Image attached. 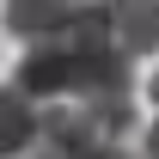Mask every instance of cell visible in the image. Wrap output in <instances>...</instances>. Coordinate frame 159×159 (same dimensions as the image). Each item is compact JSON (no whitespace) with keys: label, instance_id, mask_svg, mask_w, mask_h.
<instances>
[{"label":"cell","instance_id":"5","mask_svg":"<svg viewBox=\"0 0 159 159\" xmlns=\"http://www.w3.org/2000/svg\"><path fill=\"white\" fill-rule=\"evenodd\" d=\"M92 159H135V153H129V147H98Z\"/></svg>","mask_w":159,"mask_h":159},{"label":"cell","instance_id":"7","mask_svg":"<svg viewBox=\"0 0 159 159\" xmlns=\"http://www.w3.org/2000/svg\"><path fill=\"white\" fill-rule=\"evenodd\" d=\"M31 159H49V153H31Z\"/></svg>","mask_w":159,"mask_h":159},{"label":"cell","instance_id":"1","mask_svg":"<svg viewBox=\"0 0 159 159\" xmlns=\"http://www.w3.org/2000/svg\"><path fill=\"white\" fill-rule=\"evenodd\" d=\"M104 19H110V43L116 55H147L159 49V0H104Z\"/></svg>","mask_w":159,"mask_h":159},{"label":"cell","instance_id":"3","mask_svg":"<svg viewBox=\"0 0 159 159\" xmlns=\"http://www.w3.org/2000/svg\"><path fill=\"white\" fill-rule=\"evenodd\" d=\"M43 135V104H31L19 86H0V159H31Z\"/></svg>","mask_w":159,"mask_h":159},{"label":"cell","instance_id":"2","mask_svg":"<svg viewBox=\"0 0 159 159\" xmlns=\"http://www.w3.org/2000/svg\"><path fill=\"white\" fill-rule=\"evenodd\" d=\"M74 12H80V0H6V31L37 49V43H55L74 25Z\"/></svg>","mask_w":159,"mask_h":159},{"label":"cell","instance_id":"6","mask_svg":"<svg viewBox=\"0 0 159 159\" xmlns=\"http://www.w3.org/2000/svg\"><path fill=\"white\" fill-rule=\"evenodd\" d=\"M147 92H153V98H159V74H153V86H147Z\"/></svg>","mask_w":159,"mask_h":159},{"label":"cell","instance_id":"4","mask_svg":"<svg viewBox=\"0 0 159 159\" xmlns=\"http://www.w3.org/2000/svg\"><path fill=\"white\" fill-rule=\"evenodd\" d=\"M141 159H159V122H147V135H141Z\"/></svg>","mask_w":159,"mask_h":159}]
</instances>
